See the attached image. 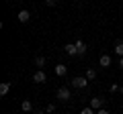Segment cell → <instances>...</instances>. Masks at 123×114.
I'll list each match as a JSON object with an SVG mask.
<instances>
[{
    "mask_svg": "<svg viewBox=\"0 0 123 114\" xmlns=\"http://www.w3.org/2000/svg\"><path fill=\"white\" fill-rule=\"evenodd\" d=\"M119 67H121V69H123V57H121V59H119Z\"/></svg>",
    "mask_w": 123,
    "mask_h": 114,
    "instance_id": "d6986e66",
    "label": "cell"
},
{
    "mask_svg": "<svg viewBox=\"0 0 123 114\" xmlns=\"http://www.w3.org/2000/svg\"><path fill=\"white\" fill-rule=\"evenodd\" d=\"M86 78H88V82L94 79V78H97V71H94V69H86Z\"/></svg>",
    "mask_w": 123,
    "mask_h": 114,
    "instance_id": "9a60e30c",
    "label": "cell"
},
{
    "mask_svg": "<svg viewBox=\"0 0 123 114\" xmlns=\"http://www.w3.org/2000/svg\"><path fill=\"white\" fill-rule=\"evenodd\" d=\"M45 4H47V6H53V4H55V0H45Z\"/></svg>",
    "mask_w": 123,
    "mask_h": 114,
    "instance_id": "ac0fdd59",
    "label": "cell"
},
{
    "mask_svg": "<svg viewBox=\"0 0 123 114\" xmlns=\"http://www.w3.org/2000/svg\"><path fill=\"white\" fill-rule=\"evenodd\" d=\"M17 18H18V22H29V18H31V12H29V10H21Z\"/></svg>",
    "mask_w": 123,
    "mask_h": 114,
    "instance_id": "52a82bcc",
    "label": "cell"
},
{
    "mask_svg": "<svg viewBox=\"0 0 123 114\" xmlns=\"http://www.w3.org/2000/svg\"><path fill=\"white\" fill-rule=\"evenodd\" d=\"M57 98H60L62 102L70 100V90H68V88H60V90H57Z\"/></svg>",
    "mask_w": 123,
    "mask_h": 114,
    "instance_id": "277c9868",
    "label": "cell"
},
{
    "mask_svg": "<svg viewBox=\"0 0 123 114\" xmlns=\"http://www.w3.org/2000/svg\"><path fill=\"white\" fill-rule=\"evenodd\" d=\"M45 110H47V112H53V110H55V104H47V108H45Z\"/></svg>",
    "mask_w": 123,
    "mask_h": 114,
    "instance_id": "2e32d148",
    "label": "cell"
},
{
    "mask_svg": "<svg viewBox=\"0 0 123 114\" xmlns=\"http://www.w3.org/2000/svg\"><path fill=\"white\" fill-rule=\"evenodd\" d=\"M121 92H123V88H121Z\"/></svg>",
    "mask_w": 123,
    "mask_h": 114,
    "instance_id": "ffe728a7",
    "label": "cell"
},
{
    "mask_svg": "<svg viewBox=\"0 0 123 114\" xmlns=\"http://www.w3.org/2000/svg\"><path fill=\"white\" fill-rule=\"evenodd\" d=\"M66 71H68V67L64 65V63H60V65H55V75H62V78H64V75H66Z\"/></svg>",
    "mask_w": 123,
    "mask_h": 114,
    "instance_id": "30bf717a",
    "label": "cell"
},
{
    "mask_svg": "<svg viewBox=\"0 0 123 114\" xmlns=\"http://www.w3.org/2000/svg\"><path fill=\"white\" fill-rule=\"evenodd\" d=\"M103 106H105V100L103 98H90V108H94V110H101Z\"/></svg>",
    "mask_w": 123,
    "mask_h": 114,
    "instance_id": "3957f363",
    "label": "cell"
},
{
    "mask_svg": "<svg viewBox=\"0 0 123 114\" xmlns=\"http://www.w3.org/2000/svg\"><path fill=\"white\" fill-rule=\"evenodd\" d=\"M33 82H35V83H45V82H47V75H45V71H43V69L35 71V73H33Z\"/></svg>",
    "mask_w": 123,
    "mask_h": 114,
    "instance_id": "7a4b0ae2",
    "label": "cell"
},
{
    "mask_svg": "<svg viewBox=\"0 0 123 114\" xmlns=\"http://www.w3.org/2000/svg\"><path fill=\"white\" fill-rule=\"evenodd\" d=\"M35 65H37V67H45V57H43V55L35 57Z\"/></svg>",
    "mask_w": 123,
    "mask_h": 114,
    "instance_id": "7c38bea8",
    "label": "cell"
},
{
    "mask_svg": "<svg viewBox=\"0 0 123 114\" xmlns=\"http://www.w3.org/2000/svg\"><path fill=\"white\" fill-rule=\"evenodd\" d=\"M97 114H109V110H105V108H101V110H97Z\"/></svg>",
    "mask_w": 123,
    "mask_h": 114,
    "instance_id": "e0dca14e",
    "label": "cell"
},
{
    "mask_svg": "<svg viewBox=\"0 0 123 114\" xmlns=\"http://www.w3.org/2000/svg\"><path fill=\"white\" fill-rule=\"evenodd\" d=\"M115 53H117L119 57H123V43H117V45H115Z\"/></svg>",
    "mask_w": 123,
    "mask_h": 114,
    "instance_id": "5bb4252c",
    "label": "cell"
},
{
    "mask_svg": "<svg viewBox=\"0 0 123 114\" xmlns=\"http://www.w3.org/2000/svg\"><path fill=\"white\" fill-rule=\"evenodd\" d=\"M10 86H12L10 82H2L0 83V96H6V94L10 92Z\"/></svg>",
    "mask_w": 123,
    "mask_h": 114,
    "instance_id": "ba28073f",
    "label": "cell"
},
{
    "mask_svg": "<svg viewBox=\"0 0 123 114\" xmlns=\"http://www.w3.org/2000/svg\"><path fill=\"white\" fill-rule=\"evenodd\" d=\"M74 45H76V51H78V55H84V53H86V43H84V41L78 39Z\"/></svg>",
    "mask_w": 123,
    "mask_h": 114,
    "instance_id": "8992f818",
    "label": "cell"
},
{
    "mask_svg": "<svg viewBox=\"0 0 123 114\" xmlns=\"http://www.w3.org/2000/svg\"><path fill=\"white\" fill-rule=\"evenodd\" d=\"M21 108H23V112H31V110H33V104H31V100H23Z\"/></svg>",
    "mask_w": 123,
    "mask_h": 114,
    "instance_id": "8fae6325",
    "label": "cell"
},
{
    "mask_svg": "<svg viewBox=\"0 0 123 114\" xmlns=\"http://www.w3.org/2000/svg\"><path fill=\"white\" fill-rule=\"evenodd\" d=\"M72 86H74V88H80V90L86 88V86H88V78H86V75H84V78H82V75H78V78L72 79Z\"/></svg>",
    "mask_w": 123,
    "mask_h": 114,
    "instance_id": "6da1fadb",
    "label": "cell"
},
{
    "mask_svg": "<svg viewBox=\"0 0 123 114\" xmlns=\"http://www.w3.org/2000/svg\"><path fill=\"white\" fill-rule=\"evenodd\" d=\"M64 51H66L70 57L78 55V51H76V45H74V43H68V45H64Z\"/></svg>",
    "mask_w": 123,
    "mask_h": 114,
    "instance_id": "5b68a950",
    "label": "cell"
},
{
    "mask_svg": "<svg viewBox=\"0 0 123 114\" xmlns=\"http://www.w3.org/2000/svg\"><path fill=\"white\" fill-rule=\"evenodd\" d=\"M98 63H101V67H109L111 65V55H101Z\"/></svg>",
    "mask_w": 123,
    "mask_h": 114,
    "instance_id": "9c48e42d",
    "label": "cell"
},
{
    "mask_svg": "<svg viewBox=\"0 0 123 114\" xmlns=\"http://www.w3.org/2000/svg\"><path fill=\"white\" fill-rule=\"evenodd\" d=\"M80 114H97V110H94V108H90V106H86V108H82V110H80Z\"/></svg>",
    "mask_w": 123,
    "mask_h": 114,
    "instance_id": "4fadbf2b",
    "label": "cell"
}]
</instances>
